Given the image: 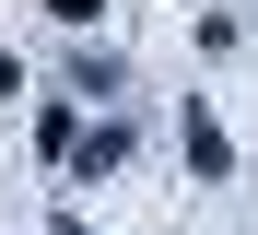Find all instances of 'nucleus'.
<instances>
[{
  "label": "nucleus",
  "mask_w": 258,
  "mask_h": 235,
  "mask_svg": "<svg viewBox=\"0 0 258 235\" xmlns=\"http://www.w3.org/2000/svg\"><path fill=\"white\" fill-rule=\"evenodd\" d=\"M59 12H71V24H82V12H94V0H59Z\"/></svg>",
  "instance_id": "obj_1"
},
{
  "label": "nucleus",
  "mask_w": 258,
  "mask_h": 235,
  "mask_svg": "<svg viewBox=\"0 0 258 235\" xmlns=\"http://www.w3.org/2000/svg\"><path fill=\"white\" fill-rule=\"evenodd\" d=\"M59 235H82V223H59Z\"/></svg>",
  "instance_id": "obj_2"
}]
</instances>
